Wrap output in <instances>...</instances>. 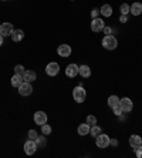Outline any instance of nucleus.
<instances>
[{
    "instance_id": "473e14b6",
    "label": "nucleus",
    "mask_w": 142,
    "mask_h": 158,
    "mask_svg": "<svg viewBox=\"0 0 142 158\" xmlns=\"http://www.w3.org/2000/svg\"><path fill=\"white\" fill-rule=\"evenodd\" d=\"M120 22H121V23H127V22H128V17H127V15H121V17H120Z\"/></svg>"
},
{
    "instance_id": "6e6552de",
    "label": "nucleus",
    "mask_w": 142,
    "mask_h": 158,
    "mask_svg": "<svg viewBox=\"0 0 142 158\" xmlns=\"http://www.w3.org/2000/svg\"><path fill=\"white\" fill-rule=\"evenodd\" d=\"M18 93L22 94V96H30L31 93H33V85L30 84V83H27V81H23L22 85L18 87Z\"/></svg>"
},
{
    "instance_id": "72a5a7b5",
    "label": "nucleus",
    "mask_w": 142,
    "mask_h": 158,
    "mask_svg": "<svg viewBox=\"0 0 142 158\" xmlns=\"http://www.w3.org/2000/svg\"><path fill=\"white\" fill-rule=\"evenodd\" d=\"M109 145H112V147H117V145H118V141H117V140H109Z\"/></svg>"
},
{
    "instance_id": "39448f33",
    "label": "nucleus",
    "mask_w": 142,
    "mask_h": 158,
    "mask_svg": "<svg viewBox=\"0 0 142 158\" xmlns=\"http://www.w3.org/2000/svg\"><path fill=\"white\" fill-rule=\"evenodd\" d=\"M104 27H105V23H104V20H102L101 17L92 19V22H91V30L94 31V33L102 31V29H104Z\"/></svg>"
},
{
    "instance_id": "aec40b11",
    "label": "nucleus",
    "mask_w": 142,
    "mask_h": 158,
    "mask_svg": "<svg viewBox=\"0 0 142 158\" xmlns=\"http://www.w3.org/2000/svg\"><path fill=\"white\" fill-rule=\"evenodd\" d=\"M90 130H91V125H88L87 123L85 124H81V125H78V134L80 135H87V134H90Z\"/></svg>"
},
{
    "instance_id": "393cba45",
    "label": "nucleus",
    "mask_w": 142,
    "mask_h": 158,
    "mask_svg": "<svg viewBox=\"0 0 142 158\" xmlns=\"http://www.w3.org/2000/svg\"><path fill=\"white\" fill-rule=\"evenodd\" d=\"M120 11H121V15H128L131 11V6H128V3H122L120 7Z\"/></svg>"
},
{
    "instance_id": "412c9836",
    "label": "nucleus",
    "mask_w": 142,
    "mask_h": 158,
    "mask_svg": "<svg viewBox=\"0 0 142 158\" xmlns=\"http://www.w3.org/2000/svg\"><path fill=\"white\" fill-rule=\"evenodd\" d=\"M108 106L111 107V108H115V107H118V106H120V98H118L117 96H109Z\"/></svg>"
},
{
    "instance_id": "f8f14e48",
    "label": "nucleus",
    "mask_w": 142,
    "mask_h": 158,
    "mask_svg": "<svg viewBox=\"0 0 142 158\" xmlns=\"http://www.w3.org/2000/svg\"><path fill=\"white\" fill-rule=\"evenodd\" d=\"M66 74H67V77H75L77 74H78V66L77 64H74V63H71V64H68L66 69Z\"/></svg>"
},
{
    "instance_id": "5701e85b",
    "label": "nucleus",
    "mask_w": 142,
    "mask_h": 158,
    "mask_svg": "<svg viewBox=\"0 0 142 158\" xmlns=\"http://www.w3.org/2000/svg\"><path fill=\"white\" fill-rule=\"evenodd\" d=\"M34 141H36V144H37V148H44L46 147V143H47V141H46V137H37Z\"/></svg>"
},
{
    "instance_id": "4468645a",
    "label": "nucleus",
    "mask_w": 142,
    "mask_h": 158,
    "mask_svg": "<svg viewBox=\"0 0 142 158\" xmlns=\"http://www.w3.org/2000/svg\"><path fill=\"white\" fill-rule=\"evenodd\" d=\"M24 39V31L22 29H16L13 30V33H11V40L14 41V43H18V41H22Z\"/></svg>"
},
{
    "instance_id": "a211bd4d",
    "label": "nucleus",
    "mask_w": 142,
    "mask_h": 158,
    "mask_svg": "<svg viewBox=\"0 0 142 158\" xmlns=\"http://www.w3.org/2000/svg\"><path fill=\"white\" fill-rule=\"evenodd\" d=\"M23 76H20V74H14V76H13V77H11V85H13V87H16V88H18L20 87V85H22V83H23Z\"/></svg>"
},
{
    "instance_id": "7ed1b4c3",
    "label": "nucleus",
    "mask_w": 142,
    "mask_h": 158,
    "mask_svg": "<svg viewBox=\"0 0 142 158\" xmlns=\"http://www.w3.org/2000/svg\"><path fill=\"white\" fill-rule=\"evenodd\" d=\"M109 140H111V138H109L107 134H102L101 132L99 135L95 137V144H97L98 148H107L109 145Z\"/></svg>"
},
{
    "instance_id": "bb28decb",
    "label": "nucleus",
    "mask_w": 142,
    "mask_h": 158,
    "mask_svg": "<svg viewBox=\"0 0 142 158\" xmlns=\"http://www.w3.org/2000/svg\"><path fill=\"white\" fill-rule=\"evenodd\" d=\"M87 124L88 125H95L97 124V118H95L94 115H88L87 117Z\"/></svg>"
},
{
    "instance_id": "9b49d317",
    "label": "nucleus",
    "mask_w": 142,
    "mask_h": 158,
    "mask_svg": "<svg viewBox=\"0 0 142 158\" xmlns=\"http://www.w3.org/2000/svg\"><path fill=\"white\" fill-rule=\"evenodd\" d=\"M34 123L37 125H43L47 123V114L44 111H36L34 113Z\"/></svg>"
},
{
    "instance_id": "e433bc0d",
    "label": "nucleus",
    "mask_w": 142,
    "mask_h": 158,
    "mask_svg": "<svg viewBox=\"0 0 142 158\" xmlns=\"http://www.w3.org/2000/svg\"><path fill=\"white\" fill-rule=\"evenodd\" d=\"M71 2H74V0H71Z\"/></svg>"
},
{
    "instance_id": "a878e982",
    "label": "nucleus",
    "mask_w": 142,
    "mask_h": 158,
    "mask_svg": "<svg viewBox=\"0 0 142 158\" xmlns=\"http://www.w3.org/2000/svg\"><path fill=\"white\" fill-rule=\"evenodd\" d=\"M26 71V69L22 66V64H17V66L14 67V74H20V76H23Z\"/></svg>"
},
{
    "instance_id": "dca6fc26",
    "label": "nucleus",
    "mask_w": 142,
    "mask_h": 158,
    "mask_svg": "<svg viewBox=\"0 0 142 158\" xmlns=\"http://www.w3.org/2000/svg\"><path fill=\"white\" fill-rule=\"evenodd\" d=\"M37 76L33 70H26L24 74H23V80L27 81V83H31V81H36Z\"/></svg>"
},
{
    "instance_id": "f704fd0d",
    "label": "nucleus",
    "mask_w": 142,
    "mask_h": 158,
    "mask_svg": "<svg viewBox=\"0 0 142 158\" xmlns=\"http://www.w3.org/2000/svg\"><path fill=\"white\" fill-rule=\"evenodd\" d=\"M2 44H3V36L0 34V46H2Z\"/></svg>"
},
{
    "instance_id": "f3484780",
    "label": "nucleus",
    "mask_w": 142,
    "mask_h": 158,
    "mask_svg": "<svg viewBox=\"0 0 142 158\" xmlns=\"http://www.w3.org/2000/svg\"><path fill=\"white\" fill-rule=\"evenodd\" d=\"M129 13H132L134 16L142 15V3H138V2L132 3L131 4V11H129Z\"/></svg>"
},
{
    "instance_id": "c85d7f7f",
    "label": "nucleus",
    "mask_w": 142,
    "mask_h": 158,
    "mask_svg": "<svg viewBox=\"0 0 142 158\" xmlns=\"http://www.w3.org/2000/svg\"><path fill=\"white\" fill-rule=\"evenodd\" d=\"M112 110H114V114H115V115H121V114H122V110H121L120 106L115 107V108H112Z\"/></svg>"
},
{
    "instance_id": "f03ea898",
    "label": "nucleus",
    "mask_w": 142,
    "mask_h": 158,
    "mask_svg": "<svg viewBox=\"0 0 142 158\" xmlns=\"http://www.w3.org/2000/svg\"><path fill=\"white\" fill-rule=\"evenodd\" d=\"M102 46H104V48H107V50H114V48H117V46H118L117 37L112 36V34L105 36L102 39Z\"/></svg>"
},
{
    "instance_id": "c9c22d12",
    "label": "nucleus",
    "mask_w": 142,
    "mask_h": 158,
    "mask_svg": "<svg viewBox=\"0 0 142 158\" xmlns=\"http://www.w3.org/2000/svg\"><path fill=\"white\" fill-rule=\"evenodd\" d=\"M2 2H6V0H2Z\"/></svg>"
},
{
    "instance_id": "9d476101",
    "label": "nucleus",
    "mask_w": 142,
    "mask_h": 158,
    "mask_svg": "<svg viewBox=\"0 0 142 158\" xmlns=\"http://www.w3.org/2000/svg\"><path fill=\"white\" fill-rule=\"evenodd\" d=\"M13 24L11 23H2L0 24V34L3 37L6 36H11V33H13Z\"/></svg>"
},
{
    "instance_id": "ddd939ff",
    "label": "nucleus",
    "mask_w": 142,
    "mask_h": 158,
    "mask_svg": "<svg viewBox=\"0 0 142 158\" xmlns=\"http://www.w3.org/2000/svg\"><path fill=\"white\" fill-rule=\"evenodd\" d=\"M129 145H131L134 150H136L138 147H141V145H142V138L139 135H136V134L131 135V137H129Z\"/></svg>"
},
{
    "instance_id": "1a4fd4ad",
    "label": "nucleus",
    "mask_w": 142,
    "mask_h": 158,
    "mask_svg": "<svg viewBox=\"0 0 142 158\" xmlns=\"http://www.w3.org/2000/svg\"><path fill=\"white\" fill-rule=\"evenodd\" d=\"M71 46H68V44H61V46H59V48H57V53H59L60 57H70L71 56Z\"/></svg>"
},
{
    "instance_id": "0eeeda50",
    "label": "nucleus",
    "mask_w": 142,
    "mask_h": 158,
    "mask_svg": "<svg viewBox=\"0 0 142 158\" xmlns=\"http://www.w3.org/2000/svg\"><path fill=\"white\" fill-rule=\"evenodd\" d=\"M37 151V144H36V141L34 140H27L24 143V152L27 155H33L34 152Z\"/></svg>"
},
{
    "instance_id": "20e7f679",
    "label": "nucleus",
    "mask_w": 142,
    "mask_h": 158,
    "mask_svg": "<svg viewBox=\"0 0 142 158\" xmlns=\"http://www.w3.org/2000/svg\"><path fill=\"white\" fill-rule=\"evenodd\" d=\"M120 107H121V110H122V113H131L132 108H134V103H132L131 98L125 97V98L120 100Z\"/></svg>"
},
{
    "instance_id": "2eb2a0df",
    "label": "nucleus",
    "mask_w": 142,
    "mask_h": 158,
    "mask_svg": "<svg viewBox=\"0 0 142 158\" xmlns=\"http://www.w3.org/2000/svg\"><path fill=\"white\" fill-rule=\"evenodd\" d=\"M78 74L84 78H88L90 76H91V69H90L87 64H83V66L78 67Z\"/></svg>"
},
{
    "instance_id": "423d86ee",
    "label": "nucleus",
    "mask_w": 142,
    "mask_h": 158,
    "mask_svg": "<svg viewBox=\"0 0 142 158\" xmlns=\"http://www.w3.org/2000/svg\"><path fill=\"white\" fill-rule=\"evenodd\" d=\"M46 73H47L50 77H55V76L60 73V66L55 61L48 63L47 67H46Z\"/></svg>"
},
{
    "instance_id": "6ab92c4d",
    "label": "nucleus",
    "mask_w": 142,
    "mask_h": 158,
    "mask_svg": "<svg viewBox=\"0 0 142 158\" xmlns=\"http://www.w3.org/2000/svg\"><path fill=\"white\" fill-rule=\"evenodd\" d=\"M99 13H101L104 17H111L112 16V7L109 4H104L101 9H99Z\"/></svg>"
},
{
    "instance_id": "7c9ffc66",
    "label": "nucleus",
    "mask_w": 142,
    "mask_h": 158,
    "mask_svg": "<svg viewBox=\"0 0 142 158\" xmlns=\"http://www.w3.org/2000/svg\"><path fill=\"white\" fill-rule=\"evenodd\" d=\"M135 154H136V157H138V158H142V145L135 150Z\"/></svg>"
},
{
    "instance_id": "b1692460",
    "label": "nucleus",
    "mask_w": 142,
    "mask_h": 158,
    "mask_svg": "<svg viewBox=\"0 0 142 158\" xmlns=\"http://www.w3.org/2000/svg\"><path fill=\"white\" fill-rule=\"evenodd\" d=\"M51 131H53V128H51V125H48L47 123L41 125V132H43L44 135H50Z\"/></svg>"
},
{
    "instance_id": "c756f323",
    "label": "nucleus",
    "mask_w": 142,
    "mask_h": 158,
    "mask_svg": "<svg viewBox=\"0 0 142 158\" xmlns=\"http://www.w3.org/2000/svg\"><path fill=\"white\" fill-rule=\"evenodd\" d=\"M98 15H99V10H98V9H92V11H91V17H92V19H95V17H98Z\"/></svg>"
},
{
    "instance_id": "2f4dec72",
    "label": "nucleus",
    "mask_w": 142,
    "mask_h": 158,
    "mask_svg": "<svg viewBox=\"0 0 142 158\" xmlns=\"http://www.w3.org/2000/svg\"><path fill=\"white\" fill-rule=\"evenodd\" d=\"M102 31H104V33H105L107 36H108V34L112 33V29H111V27H108V26H105L104 29H102Z\"/></svg>"
},
{
    "instance_id": "4be33fe9",
    "label": "nucleus",
    "mask_w": 142,
    "mask_h": 158,
    "mask_svg": "<svg viewBox=\"0 0 142 158\" xmlns=\"http://www.w3.org/2000/svg\"><path fill=\"white\" fill-rule=\"evenodd\" d=\"M101 127H98V125L95 124V125H91V130H90V134H91L92 137H97L101 134Z\"/></svg>"
},
{
    "instance_id": "cd10ccee",
    "label": "nucleus",
    "mask_w": 142,
    "mask_h": 158,
    "mask_svg": "<svg viewBox=\"0 0 142 158\" xmlns=\"http://www.w3.org/2000/svg\"><path fill=\"white\" fill-rule=\"evenodd\" d=\"M37 137H39V134H37L36 130H29V138L30 140H36Z\"/></svg>"
},
{
    "instance_id": "f257e3e1",
    "label": "nucleus",
    "mask_w": 142,
    "mask_h": 158,
    "mask_svg": "<svg viewBox=\"0 0 142 158\" xmlns=\"http://www.w3.org/2000/svg\"><path fill=\"white\" fill-rule=\"evenodd\" d=\"M73 98L75 100V103H84L87 98V91L84 90L83 85H77L73 90Z\"/></svg>"
}]
</instances>
